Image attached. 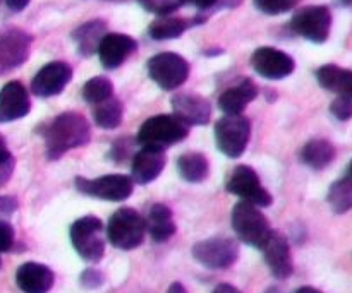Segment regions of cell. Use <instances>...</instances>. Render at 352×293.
I'll return each mask as SVG.
<instances>
[{
    "label": "cell",
    "mask_w": 352,
    "mask_h": 293,
    "mask_svg": "<svg viewBox=\"0 0 352 293\" xmlns=\"http://www.w3.org/2000/svg\"><path fill=\"white\" fill-rule=\"evenodd\" d=\"M167 293H186V288H184V285L179 283V281H175V283H172L170 287H168Z\"/></svg>",
    "instance_id": "obj_44"
},
{
    "label": "cell",
    "mask_w": 352,
    "mask_h": 293,
    "mask_svg": "<svg viewBox=\"0 0 352 293\" xmlns=\"http://www.w3.org/2000/svg\"><path fill=\"white\" fill-rule=\"evenodd\" d=\"M71 242L76 253L88 263H98L105 254V233L102 220L82 216L71 226Z\"/></svg>",
    "instance_id": "obj_4"
},
{
    "label": "cell",
    "mask_w": 352,
    "mask_h": 293,
    "mask_svg": "<svg viewBox=\"0 0 352 293\" xmlns=\"http://www.w3.org/2000/svg\"><path fill=\"white\" fill-rule=\"evenodd\" d=\"M79 281H81L82 287L88 288V290H96V288L102 287L105 278H103V274L100 273L98 270H86L82 271L81 280Z\"/></svg>",
    "instance_id": "obj_35"
},
{
    "label": "cell",
    "mask_w": 352,
    "mask_h": 293,
    "mask_svg": "<svg viewBox=\"0 0 352 293\" xmlns=\"http://www.w3.org/2000/svg\"><path fill=\"white\" fill-rule=\"evenodd\" d=\"M232 228L241 242L261 249L268 237L272 235V228L268 225V220L260 208L251 202L241 201L232 209Z\"/></svg>",
    "instance_id": "obj_2"
},
{
    "label": "cell",
    "mask_w": 352,
    "mask_h": 293,
    "mask_svg": "<svg viewBox=\"0 0 352 293\" xmlns=\"http://www.w3.org/2000/svg\"><path fill=\"white\" fill-rule=\"evenodd\" d=\"M122 117L124 106L120 103V99H117L116 96L95 105V110H93V120H95V124L100 129H116L122 122Z\"/></svg>",
    "instance_id": "obj_28"
},
{
    "label": "cell",
    "mask_w": 352,
    "mask_h": 293,
    "mask_svg": "<svg viewBox=\"0 0 352 293\" xmlns=\"http://www.w3.org/2000/svg\"><path fill=\"white\" fill-rule=\"evenodd\" d=\"M107 34V23L103 19H91L88 23L81 24L72 31V40L78 45V51L82 57L96 54L100 47V41Z\"/></svg>",
    "instance_id": "obj_24"
},
{
    "label": "cell",
    "mask_w": 352,
    "mask_h": 293,
    "mask_svg": "<svg viewBox=\"0 0 352 293\" xmlns=\"http://www.w3.org/2000/svg\"><path fill=\"white\" fill-rule=\"evenodd\" d=\"M138 43L133 36L124 33H107L100 41L98 57L100 64L109 71L120 67L131 55L136 51Z\"/></svg>",
    "instance_id": "obj_16"
},
{
    "label": "cell",
    "mask_w": 352,
    "mask_h": 293,
    "mask_svg": "<svg viewBox=\"0 0 352 293\" xmlns=\"http://www.w3.org/2000/svg\"><path fill=\"white\" fill-rule=\"evenodd\" d=\"M336 158V148L327 139H311L301 150L302 163L313 170H323L329 167Z\"/></svg>",
    "instance_id": "obj_26"
},
{
    "label": "cell",
    "mask_w": 352,
    "mask_h": 293,
    "mask_svg": "<svg viewBox=\"0 0 352 293\" xmlns=\"http://www.w3.org/2000/svg\"><path fill=\"white\" fill-rule=\"evenodd\" d=\"M215 144L226 156L239 158L251 137V122L244 115H223L215 124Z\"/></svg>",
    "instance_id": "obj_7"
},
{
    "label": "cell",
    "mask_w": 352,
    "mask_h": 293,
    "mask_svg": "<svg viewBox=\"0 0 352 293\" xmlns=\"http://www.w3.org/2000/svg\"><path fill=\"white\" fill-rule=\"evenodd\" d=\"M144 235H146V223L134 209L120 208L110 216L107 225V239L117 249H136L143 244Z\"/></svg>",
    "instance_id": "obj_3"
},
{
    "label": "cell",
    "mask_w": 352,
    "mask_h": 293,
    "mask_svg": "<svg viewBox=\"0 0 352 293\" xmlns=\"http://www.w3.org/2000/svg\"><path fill=\"white\" fill-rule=\"evenodd\" d=\"M0 266H2V259H0Z\"/></svg>",
    "instance_id": "obj_50"
},
{
    "label": "cell",
    "mask_w": 352,
    "mask_h": 293,
    "mask_svg": "<svg viewBox=\"0 0 352 293\" xmlns=\"http://www.w3.org/2000/svg\"><path fill=\"white\" fill-rule=\"evenodd\" d=\"M327 201H329L330 208L337 215H344V213L352 209V178L344 177L333 182L327 194Z\"/></svg>",
    "instance_id": "obj_29"
},
{
    "label": "cell",
    "mask_w": 352,
    "mask_h": 293,
    "mask_svg": "<svg viewBox=\"0 0 352 293\" xmlns=\"http://www.w3.org/2000/svg\"><path fill=\"white\" fill-rule=\"evenodd\" d=\"M263 250L265 261H267L268 268H270L272 274L277 280H285L294 271V264H292L291 247H289L287 240L282 233L272 232L265 246L261 247Z\"/></svg>",
    "instance_id": "obj_18"
},
{
    "label": "cell",
    "mask_w": 352,
    "mask_h": 293,
    "mask_svg": "<svg viewBox=\"0 0 352 293\" xmlns=\"http://www.w3.org/2000/svg\"><path fill=\"white\" fill-rule=\"evenodd\" d=\"M74 184L81 194L112 202L129 199L134 187L133 178L127 177V175H103V177L93 178V180L85 177H76Z\"/></svg>",
    "instance_id": "obj_10"
},
{
    "label": "cell",
    "mask_w": 352,
    "mask_h": 293,
    "mask_svg": "<svg viewBox=\"0 0 352 293\" xmlns=\"http://www.w3.org/2000/svg\"><path fill=\"white\" fill-rule=\"evenodd\" d=\"M33 36L19 27L0 30V75L21 67L28 60Z\"/></svg>",
    "instance_id": "obj_12"
},
{
    "label": "cell",
    "mask_w": 352,
    "mask_h": 293,
    "mask_svg": "<svg viewBox=\"0 0 352 293\" xmlns=\"http://www.w3.org/2000/svg\"><path fill=\"white\" fill-rule=\"evenodd\" d=\"M299 0H253L254 7L260 12L268 14V16H278L285 14L298 5Z\"/></svg>",
    "instance_id": "obj_32"
},
{
    "label": "cell",
    "mask_w": 352,
    "mask_h": 293,
    "mask_svg": "<svg viewBox=\"0 0 352 293\" xmlns=\"http://www.w3.org/2000/svg\"><path fill=\"white\" fill-rule=\"evenodd\" d=\"M212 293H241V292L237 290L236 287H232V285L222 283V285H219V287H217Z\"/></svg>",
    "instance_id": "obj_42"
},
{
    "label": "cell",
    "mask_w": 352,
    "mask_h": 293,
    "mask_svg": "<svg viewBox=\"0 0 352 293\" xmlns=\"http://www.w3.org/2000/svg\"><path fill=\"white\" fill-rule=\"evenodd\" d=\"M347 177L352 178V160H351V163H349V175H347Z\"/></svg>",
    "instance_id": "obj_48"
},
{
    "label": "cell",
    "mask_w": 352,
    "mask_h": 293,
    "mask_svg": "<svg viewBox=\"0 0 352 293\" xmlns=\"http://www.w3.org/2000/svg\"><path fill=\"white\" fill-rule=\"evenodd\" d=\"M340 2H342L344 5H347V7L352 5V0H340Z\"/></svg>",
    "instance_id": "obj_47"
},
{
    "label": "cell",
    "mask_w": 352,
    "mask_h": 293,
    "mask_svg": "<svg viewBox=\"0 0 352 293\" xmlns=\"http://www.w3.org/2000/svg\"><path fill=\"white\" fill-rule=\"evenodd\" d=\"M189 134V127L184 126L174 115H155L144 120L138 132V143L141 146L167 148L184 141Z\"/></svg>",
    "instance_id": "obj_6"
},
{
    "label": "cell",
    "mask_w": 352,
    "mask_h": 293,
    "mask_svg": "<svg viewBox=\"0 0 352 293\" xmlns=\"http://www.w3.org/2000/svg\"><path fill=\"white\" fill-rule=\"evenodd\" d=\"M31 99L23 82L10 81L0 89V122H12L30 113Z\"/></svg>",
    "instance_id": "obj_19"
},
{
    "label": "cell",
    "mask_w": 352,
    "mask_h": 293,
    "mask_svg": "<svg viewBox=\"0 0 352 293\" xmlns=\"http://www.w3.org/2000/svg\"><path fill=\"white\" fill-rule=\"evenodd\" d=\"M192 257L210 270H226L239 257V246L229 237H213L195 244Z\"/></svg>",
    "instance_id": "obj_11"
},
{
    "label": "cell",
    "mask_w": 352,
    "mask_h": 293,
    "mask_svg": "<svg viewBox=\"0 0 352 293\" xmlns=\"http://www.w3.org/2000/svg\"><path fill=\"white\" fill-rule=\"evenodd\" d=\"M330 113L336 117L340 122H346V120L352 119V102L342 96H337L336 99L330 105Z\"/></svg>",
    "instance_id": "obj_33"
},
{
    "label": "cell",
    "mask_w": 352,
    "mask_h": 293,
    "mask_svg": "<svg viewBox=\"0 0 352 293\" xmlns=\"http://www.w3.org/2000/svg\"><path fill=\"white\" fill-rule=\"evenodd\" d=\"M14 167H16V160H14V156H9L7 160L0 161V187H3V185L9 182V178L12 177Z\"/></svg>",
    "instance_id": "obj_36"
},
{
    "label": "cell",
    "mask_w": 352,
    "mask_h": 293,
    "mask_svg": "<svg viewBox=\"0 0 352 293\" xmlns=\"http://www.w3.org/2000/svg\"><path fill=\"white\" fill-rule=\"evenodd\" d=\"M177 170H179V175H181L186 182H191V184H199V182H203L208 178L210 163H208V160H206L205 154L184 153L179 156Z\"/></svg>",
    "instance_id": "obj_27"
},
{
    "label": "cell",
    "mask_w": 352,
    "mask_h": 293,
    "mask_svg": "<svg viewBox=\"0 0 352 293\" xmlns=\"http://www.w3.org/2000/svg\"><path fill=\"white\" fill-rule=\"evenodd\" d=\"M144 223H146V232L158 244L167 242L168 239L174 237L175 230H177L174 222V215H172L170 208L165 204L151 206Z\"/></svg>",
    "instance_id": "obj_23"
},
{
    "label": "cell",
    "mask_w": 352,
    "mask_h": 293,
    "mask_svg": "<svg viewBox=\"0 0 352 293\" xmlns=\"http://www.w3.org/2000/svg\"><path fill=\"white\" fill-rule=\"evenodd\" d=\"M16 283L24 293H48L54 287V273L40 263H24L16 273Z\"/></svg>",
    "instance_id": "obj_20"
},
{
    "label": "cell",
    "mask_w": 352,
    "mask_h": 293,
    "mask_svg": "<svg viewBox=\"0 0 352 293\" xmlns=\"http://www.w3.org/2000/svg\"><path fill=\"white\" fill-rule=\"evenodd\" d=\"M265 293H282L280 290H278V288L277 287H272V288H268V290L267 292H265Z\"/></svg>",
    "instance_id": "obj_46"
},
{
    "label": "cell",
    "mask_w": 352,
    "mask_h": 293,
    "mask_svg": "<svg viewBox=\"0 0 352 293\" xmlns=\"http://www.w3.org/2000/svg\"><path fill=\"white\" fill-rule=\"evenodd\" d=\"M316 81L327 91L336 93L352 102V71L339 67L336 64H327L316 71Z\"/></svg>",
    "instance_id": "obj_22"
},
{
    "label": "cell",
    "mask_w": 352,
    "mask_h": 293,
    "mask_svg": "<svg viewBox=\"0 0 352 293\" xmlns=\"http://www.w3.org/2000/svg\"><path fill=\"white\" fill-rule=\"evenodd\" d=\"M258 96V86L251 79H243L226 89L219 98V106L226 115H243L244 108Z\"/></svg>",
    "instance_id": "obj_21"
},
{
    "label": "cell",
    "mask_w": 352,
    "mask_h": 293,
    "mask_svg": "<svg viewBox=\"0 0 352 293\" xmlns=\"http://www.w3.org/2000/svg\"><path fill=\"white\" fill-rule=\"evenodd\" d=\"M191 26H195L192 21L186 19V17L162 16V17H157V19L150 24V27H148V34L157 41L175 40V38L182 36V34H184Z\"/></svg>",
    "instance_id": "obj_25"
},
{
    "label": "cell",
    "mask_w": 352,
    "mask_h": 293,
    "mask_svg": "<svg viewBox=\"0 0 352 293\" xmlns=\"http://www.w3.org/2000/svg\"><path fill=\"white\" fill-rule=\"evenodd\" d=\"M243 3V0H219L215 9H236Z\"/></svg>",
    "instance_id": "obj_41"
},
{
    "label": "cell",
    "mask_w": 352,
    "mask_h": 293,
    "mask_svg": "<svg viewBox=\"0 0 352 293\" xmlns=\"http://www.w3.org/2000/svg\"><path fill=\"white\" fill-rule=\"evenodd\" d=\"M291 30L311 43H325L332 30V12L327 5L302 7L292 16Z\"/></svg>",
    "instance_id": "obj_8"
},
{
    "label": "cell",
    "mask_w": 352,
    "mask_h": 293,
    "mask_svg": "<svg viewBox=\"0 0 352 293\" xmlns=\"http://www.w3.org/2000/svg\"><path fill=\"white\" fill-rule=\"evenodd\" d=\"M91 130L89 124L81 113L64 112L55 117L43 129L45 146L48 160H58L67 151L81 148L89 143Z\"/></svg>",
    "instance_id": "obj_1"
},
{
    "label": "cell",
    "mask_w": 352,
    "mask_h": 293,
    "mask_svg": "<svg viewBox=\"0 0 352 293\" xmlns=\"http://www.w3.org/2000/svg\"><path fill=\"white\" fill-rule=\"evenodd\" d=\"M226 189L230 194L241 198V201L251 202L258 208L272 204L270 192L261 185L260 177L250 165H237L227 177Z\"/></svg>",
    "instance_id": "obj_9"
},
{
    "label": "cell",
    "mask_w": 352,
    "mask_h": 293,
    "mask_svg": "<svg viewBox=\"0 0 352 293\" xmlns=\"http://www.w3.org/2000/svg\"><path fill=\"white\" fill-rule=\"evenodd\" d=\"M105 2H127V0H105Z\"/></svg>",
    "instance_id": "obj_49"
},
{
    "label": "cell",
    "mask_w": 352,
    "mask_h": 293,
    "mask_svg": "<svg viewBox=\"0 0 352 293\" xmlns=\"http://www.w3.org/2000/svg\"><path fill=\"white\" fill-rule=\"evenodd\" d=\"M14 246V228L6 220H0V253H9Z\"/></svg>",
    "instance_id": "obj_34"
},
{
    "label": "cell",
    "mask_w": 352,
    "mask_h": 293,
    "mask_svg": "<svg viewBox=\"0 0 352 293\" xmlns=\"http://www.w3.org/2000/svg\"><path fill=\"white\" fill-rule=\"evenodd\" d=\"M167 156L164 148L143 146L133 158L131 165V178L140 185H146L153 182L164 172Z\"/></svg>",
    "instance_id": "obj_17"
},
{
    "label": "cell",
    "mask_w": 352,
    "mask_h": 293,
    "mask_svg": "<svg viewBox=\"0 0 352 293\" xmlns=\"http://www.w3.org/2000/svg\"><path fill=\"white\" fill-rule=\"evenodd\" d=\"M17 209V201L10 196H0V216H10Z\"/></svg>",
    "instance_id": "obj_38"
},
{
    "label": "cell",
    "mask_w": 352,
    "mask_h": 293,
    "mask_svg": "<svg viewBox=\"0 0 352 293\" xmlns=\"http://www.w3.org/2000/svg\"><path fill=\"white\" fill-rule=\"evenodd\" d=\"M174 117H177L184 126H206L212 119V105L203 96L195 93H179L170 102Z\"/></svg>",
    "instance_id": "obj_15"
},
{
    "label": "cell",
    "mask_w": 352,
    "mask_h": 293,
    "mask_svg": "<svg viewBox=\"0 0 352 293\" xmlns=\"http://www.w3.org/2000/svg\"><path fill=\"white\" fill-rule=\"evenodd\" d=\"M146 71L157 86L165 91H174L188 81L191 67L182 55L174 51H162L148 60Z\"/></svg>",
    "instance_id": "obj_5"
},
{
    "label": "cell",
    "mask_w": 352,
    "mask_h": 293,
    "mask_svg": "<svg viewBox=\"0 0 352 293\" xmlns=\"http://www.w3.org/2000/svg\"><path fill=\"white\" fill-rule=\"evenodd\" d=\"M113 96V84L105 75H96L82 86V98L89 105H98Z\"/></svg>",
    "instance_id": "obj_30"
},
{
    "label": "cell",
    "mask_w": 352,
    "mask_h": 293,
    "mask_svg": "<svg viewBox=\"0 0 352 293\" xmlns=\"http://www.w3.org/2000/svg\"><path fill=\"white\" fill-rule=\"evenodd\" d=\"M72 79V67L67 62L54 60L40 69L31 81V91L40 98L60 95Z\"/></svg>",
    "instance_id": "obj_14"
},
{
    "label": "cell",
    "mask_w": 352,
    "mask_h": 293,
    "mask_svg": "<svg viewBox=\"0 0 352 293\" xmlns=\"http://www.w3.org/2000/svg\"><path fill=\"white\" fill-rule=\"evenodd\" d=\"M251 65L258 75L270 81L289 78L296 69L294 58L274 47H260L254 50L251 55Z\"/></svg>",
    "instance_id": "obj_13"
},
{
    "label": "cell",
    "mask_w": 352,
    "mask_h": 293,
    "mask_svg": "<svg viewBox=\"0 0 352 293\" xmlns=\"http://www.w3.org/2000/svg\"><path fill=\"white\" fill-rule=\"evenodd\" d=\"M9 156H12V154H10V151L7 150V144L6 141H3V137L0 136V161L7 160Z\"/></svg>",
    "instance_id": "obj_43"
},
{
    "label": "cell",
    "mask_w": 352,
    "mask_h": 293,
    "mask_svg": "<svg viewBox=\"0 0 352 293\" xmlns=\"http://www.w3.org/2000/svg\"><path fill=\"white\" fill-rule=\"evenodd\" d=\"M31 0H6V5L9 7L12 12H21V10L26 9L30 5Z\"/></svg>",
    "instance_id": "obj_40"
},
{
    "label": "cell",
    "mask_w": 352,
    "mask_h": 293,
    "mask_svg": "<svg viewBox=\"0 0 352 293\" xmlns=\"http://www.w3.org/2000/svg\"><path fill=\"white\" fill-rule=\"evenodd\" d=\"M127 151H131V141L129 139L117 141V143L112 146V151H110V156H112L116 161H124V158H126Z\"/></svg>",
    "instance_id": "obj_37"
},
{
    "label": "cell",
    "mask_w": 352,
    "mask_h": 293,
    "mask_svg": "<svg viewBox=\"0 0 352 293\" xmlns=\"http://www.w3.org/2000/svg\"><path fill=\"white\" fill-rule=\"evenodd\" d=\"M138 2H140V5L144 10H148L151 14H157L158 17L172 16L175 10L186 5L184 0H138Z\"/></svg>",
    "instance_id": "obj_31"
},
{
    "label": "cell",
    "mask_w": 352,
    "mask_h": 293,
    "mask_svg": "<svg viewBox=\"0 0 352 293\" xmlns=\"http://www.w3.org/2000/svg\"><path fill=\"white\" fill-rule=\"evenodd\" d=\"M219 0H184V3L198 7L199 10H213Z\"/></svg>",
    "instance_id": "obj_39"
},
{
    "label": "cell",
    "mask_w": 352,
    "mask_h": 293,
    "mask_svg": "<svg viewBox=\"0 0 352 293\" xmlns=\"http://www.w3.org/2000/svg\"><path fill=\"white\" fill-rule=\"evenodd\" d=\"M296 293H323V292L316 290V288H313V287H301L296 290Z\"/></svg>",
    "instance_id": "obj_45"
}]
</instances>
